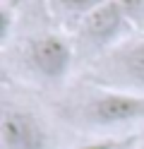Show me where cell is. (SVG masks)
Wrapping results in <instances>:
<instances>
[{
    "mask_svg": "<svg viewBox=\"0 0 144 149\" xmlns=\"http://www.w3.org/2000/svg\"><path fill=\"white\" fill-rule=\"evenodd\" d=\"M3 149H48L43 123L24 108H5L0 120Z\"/></svg>",
    "mask_w": 144,
    "mask_h": 149,
    "instance_id": "obj_5",
    "label": "cell"
},
{
    "mask_svg": "<svg viewBox=\"0 0 144 149\" xmlns=\"http://www.w3.org/2000/svg\"><path fill=\"white\" fill-rule=\"evenodd\" d=\"M26 60L41 79L46 82H60L72 70L74 51L70 41L60 34H41L29 43Z\"/></svg>",
    "mask_w": 144,
    "mask_h": 149,
    "instance_id": "obj_4",
    "label": "cell"
},
{
    "mask_svg": "<svg viewBox=\"0 0 144 149\" xmlns=\"http://www.w3.org/2000/svg\"><path fill=\"white\" fill-rule=\"evenodd\" d=\"M12 24H15V15H12V7L7 5V0L0 7V41L7 43L10 36H12Z\"/></svg>",
    "mask_w": 144,
    "mask_h": 149,
    "instance_id": "obj_8",
    "label": "cell"
},
{
    "mask_svg": "<svg viewBox=\"0 0 144 149\" xmlns=\"http://www.w3.org/2000/svg\"><path fill=\"white\" fill-rule=\"evenodd\" d=\"M139 149H144V144H142V147H139Z\"/></svg>",
    "mask_w": 144,
    "mask_h": 149,
    "instance_id": "obj_10",
    "label": "cell"
},
{
    "mask_svg": "<svg viewBox=\"0 0 144 149\" xmlns=\"http://www.w3.org/2000/svg\"><path fill=\"white\" fill-rule=\"evenodd\" d=\"M86 125L118 127L144 118V94L122 89H101L86 99L82 108Z\"/></svg>",
    "mask_w": 144,
    "mask_h": 149,
    "instance_id": "obj_2",
    "label": "cell"
},
{
    "mask_svg": "<svg viewBox=\"0 0 144 149\" xmlns=\"http://www.w3.org/2000/svg\"><path fill=\"white\" fill-rule=\"evenodd\" d=\"M77 149H118V142L115 139H94V142H86Z\"/></svg>",
    "mask_w": 144,
    "mask_h": 149,
    "instance_id": "obj_9",
    "label": "cell"
},
{
    "mask_svg": "<svg viewBox=\"0 0 144 149\" xmlns=\"http://www.w3.org/2000/svg\"><path fill=\"white\" fill-rule=\"evenodd\" d=\"M103 3H108V0H48V5H51L58 19L67 24H77V26L94 10H99Z\"/></svg>",
    "mask_w": 144,
    "mask_h": 149,
    "instance_id": "obj_6",
    "label": "cell"
},
{
    "mask_svg": "<svg viewBox=\"0 0 144 149\" xmlns=\"http://www.w3.org/2000/svg\"><path fill=\"white\" fill-rule=\"evenodd\" d=\"M77 29H79L82 41L89 48L108 53L111 48H115L125 39H130L132 22L127 19V15H125V10L120 7L118 0H108L99 10H94Z\"/></svg>",
    "mask_w": 144,
    "mask_h": 149,
    "instance_id": "obj_3",
    "label": "cell"
},
{
    "mask_svg": "<svg viewBox=\"0 0 144 149\" xmlns=\"http://www.w3.org/2000/svg\"><path fill=\"white\" fill-rule=\"evenodd\" d=\"M99 74L106 89L144 94V36L125 39L101 58Z\"/></svg>",
    "mask_w": 144,
    "mask_h": 149,
    "instance_id": "obj_1",
    "label": "cell"
},
{
    "mask_svg": "<svg viewBox=\"0 0 144 149\" xmlns=\"http://www.w3.org/2000/svg\"><path fill=\"white\" fill-rule=\"evenodd\" d=\"M132 26H144V0H118Z\"/></svg>",
    "mask_w": 144,
    "mask_h": 149,
    "instance_id": "obj_7",
    "label": "cell"
}]
</instances>
